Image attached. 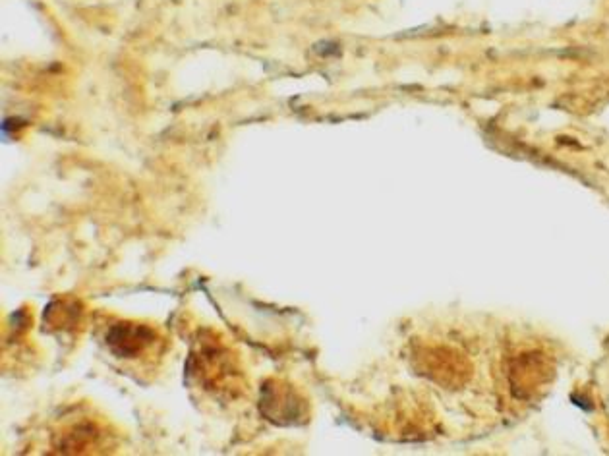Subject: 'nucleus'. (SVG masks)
Instances as JSON below:
<instances>
[{
    "instance_id": "obj_1",
    "label": "nucleus",
    "mask_w": 609,
    "mask_h": 456,
    "mask_svg": "<svg viewBox=\"0 0 609 456\" xmlns=\"http://www.w3.org/2000/svg\"><path fill=\"white\" fill-rule=\"evenodd\" d=\"M147 337H149V331L145 327H134V325L126 323V325L113 329V333L109 335V342H111L113 350L120 352L122 356H132L144 348Z\"/></svg>"
}]
</instances>
